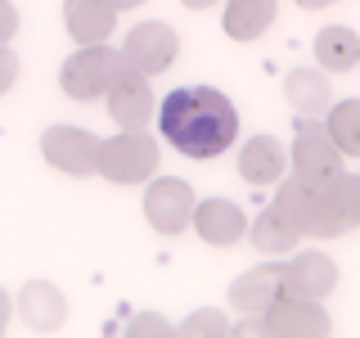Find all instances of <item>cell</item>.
Returning a JSON list of instances; mask_svg holds the SVG:
<instances>
[{
  "mask_svg": "<svg viewBox=\"0 0 360 338\" xmlns=\"http://www.w3.org/2000/svg\"><path fill=\"white\" fill-rule=\"evenodd\" d=\"M18 37V5L14 0H0V45H9Z\"/></svg>",
  "mask_w": 360,
  "mask_h": 338,
  "instance_id": "484cf974",
  "label": "cell"
},
{
  "mask_svg": "<svg viewBox=\"0 0 360 338\" xmlns=\"http://www.w3.org/2000/svg\"><path fill=\"white\" fill-rule=\"evenodd\" d=\"M248 239H252V248H257V253H266V257H288L292 248H297L302 230L275 208V203H270V208H262L252 221H248Z\"/></svg>",
  "mask_w": 360,
  "mask_h": 338,
  "instance_id": "d6986e66",
  "label": "cell"
},
{
  "mask_svg": "<svg viewBox=\"0 0 360 338\" xmlns=\"http://www.w3.org/2000/svg\"><path fill=\"white\" fill-rule=\"evenodd\" d=\"M194 185L180 176H149V185H144V221L153 225L158 234H180L189 230V221H194Z\"/></svg>",
  "mask_w": 360,
  "mask_h": 338,
  "instance_id": "52a82bcc",
  "label": "cell"
},
{
  "mask_svg": "<svg viewBox=\"0 0 360 338\" xmlns=\"http://www.w3.org/2000/svg\"><path fill=\"white\" fill-rule=\"evenodd\" d=\"M162 167V149L149 131H117L108 140H99L95 176L112 180V185H144Z\"/></svg>",
  "mask_w": 360,
  "mask_h": 338,
  "instance_id": "277c9868",
  "label": "cell"
},
{
  "mask_svg": "<svg viewBox=\"0 0 360 338\" xmlns=\"http://www.w3.org/2000/svg\"><path fill=\"white\" fill-rule=\"evenodd\" d=\"M122 68H127V59H122V50H112L108 41L77 45L59 68V90L68 99H77V104H95V99H104V90L122 77Z\"/></svg>",
  "mask_w": 360,
  "mask_h": 338,
  "instance_id": "3957f363",
  "label": "cell"
},
{
  "mask_svg": "<svg viewBox=\"0 0 360 338\" xmlns=\"http://www.w3.org/2000/svg\"><path fill=\"white\" fill-rule=\"evenodd\" d=\"M153 77L135 73V68H122V77L104 90L108 118L117 122L122 131H149L158 118V95H153Z\"/></svg>",
  "mask_w": 360,
  "mask_h": 338,
  "instance_id": "30bf717a",
  "label": "cell"
},
{
  "mask_svg": "<svg viewBox=\"0 0 360 338\" xmlns=\"http://www.w3.org/2000/svg\"><path fill=\"white\" fill-rule=\"evenodd\" d=\"M41 158L54 167V172L82 180L95 176V158H99V135L86 127H68V122H54L41 135Z\"/></svg>",
  "mask_w": 360,
  "mask_h": 338,
  "instance_id": "ba28073f",
  "label": "cell"
},
{
  "mask_svg": "<svg viewBox=\"0 0 360 338\" xmlns=\"http://www.w3.org/2000/svg\"><path fill=\"white\" fill-rule=\"evenodd\" d=\"M180 5H185V9H212L217 0H180Z\"/></svg>",
  "mask_w": 360,
  "mask_h": 338,
  "instance_id": "f546056e",
  "label": "cell"
},
{
  "mask_svg": "<svg viewBox=\"0 0 360 338\" xmlns=\"http://www.w3.org/2000/svg\"><path fill=\"white\" fill-rule=\"evenodd\" d=\"M239 176L248 185H275L279 176H288V149L275 135H252L239 149Z\"/></svg>",
  "mask_w": 360,
  "mask_h": 338,
  "instance_id": "e0dca14e",
  "label": "cell"
},
{
  "mask_svg": "<svg viewBox=\"0 0 360 338\" xmlns=\"http://www.w3.org/2000/svg\"><path fill=\"white\" fill-rule=\"evenodd\" d=\"M127 334H135V338H144V334H153V338H167V334H176V325H172V320H162L158 311H140V315H131Z\"/></svg>",
  "mask_w": 360,
  "mask_h": 338,
  "instance_id": "cb8c5ba5",
  "label": "cell"
},
{
  "mask_svg": "<svg viewBox=\"0 0 360 338\" xmlns=\"http://www.w3.org/2000/svg\"><path fill=\"white\" fill-rule=\"evenodd\" d=\"M284 99L297 118H324L329 104H333L329 73H324V68H292L284 77Z\"/></svg>",
  "mask_w": 360,
  "mask_h": 338,
  "instance_id": "2e32d148",
  "label": "cell"
},
{
  "mask_svg": "<svg viewBox=\"0 0 360 338\" xmlns=\"http://www.w3.org/2000/svg\"><path fill=\"white\" fill-rule=\"evenodd\" d=\"M284 293V266H275V262H266V266H252V270H243L239 280L230 284V307L234 311H243V315H262L270 302Z\"/></svg>",
  "mask_w": 360,
  "mask_h": 338,
  "instance_id": "9a60e30c",
  "label": "cell"
},
{
  "mask_svg": "<svg viewBox=\"0 0 360 338\" xmlns=\"http://www.w3.org/2000/svg\"><path fill=\"white\" fill-rule=\"evenodd\" d=\"M176 334H185V338H221V334H230V320H225V311H217V307H198V311H189L185 320H180Z\"/></svg>",
  "mask_w": 360,
  "mask_h": 338,
  "instance_id": "603a6c76",
  "label": "cell"
},
{
  "mask_svg": "<svg viewBox=\"0 0 360 338\" xmlns=\"http://www.w3.org/2000/svg\"><path fill=\"white\" fill-rule=\"evenodd\" d=\"M292 5H297V9H333L338 0H292Z\"/></svg>",
  "mask_w": 360,
  "mask_h": 338,
  "instance_id": "83f0119b",
  "label": "cell"
},
{
  "mask_svg": "<svg viewBox=\"0 0 360 338\" xmlns=\"http://www.w3.org/2000/svg\"><path fill=\"white\" fill-rule=\"evenodd\" d=\"M9 320H14V298H9V293L0 289V334L9 330Z\"/></svg>",
  "mask_w": 360,
  "mask_h": 338,
  "instance_id": "4316f807",
  "label": "cell"
},
{
  "mask_svg": "<svg viewBox=\"0 0 360 338\" xmlns=\"http://www.w3.org/2000/svg\"><path fill=\"white\" fill-rule=\"evenodd\" d=\"M158 131L176 154L212 163L239 140V108L217 86H176L158 99Z\"/></svg>",
  "mask_w": 360,
  "mask_h": 338,
  "instance_id": "6da1fadb",
  "label": "cell"
},
{
  "mask_svg": "<svg viewBox=\"0 0 360 338\" xmlns=\"http://www.w3.org/2000/svg\"><path fill=\"white\" fill-rule=\"evenodd\" d=\"M338 289V262L329 253H315V248H292L284 262V293H297V298H315L324 302Z\"/></svg>",
  "mask_w": 360,
  "mask_h": 338,
  "instance_id": "8fae6325",
  "label": "cell"
},
{
  "mask_svg": "<svg viewBox=\"0 0 360 338\" xmlns=\"http://www.w3.org/2000/svg\"><path fill=\"white\" fill-rule=\"evenodd\" d=\"M288 167L307 185H329L342 172V149L333 144V135L324 131V118H302L288 144Z\"/></svg>",
  "mask_w": 360,
  "mask_h": 338,
  "instance_id": "5b68a950",
  "label": "cell"
},
{
  "mask_svg": "<svg viewBox=\"0 0 360 338\" xmlns=\"http://www.w3.org/2000/svg\"><path fill=\"white\" fill-rule=\"evenodd\" d=\"M176 54H180V37H176V27L167 18L135 23L127 32V41H122L127 68H135V73H144V77H162L167 68L176 63Z\"/></svg>",
  "mask_w": 360,
  "mask_h": 338,
  "instance_id": "8992f818",
  "label": "cell"
},
{
  "mask_svg": "<svg viewBox=\"0 0 360 338\" xmlns=\"http://www.w3.org/2000/svg\"><path fill=\"white\" fill-rule=\"evenodd\" d=\"M189 225H194L198 239L212 244V248H234V244L248 239V217H243V208L234 199H202V203H194V221Z\"/></svg>",
  "mask_w": 360,
  "mask_h": 338,
  "instance_id": "7c38bea8",
  "label": "cell"
},
{
  "mask_svg": "<svg viewBox=\"0 0 360 338\" xmlns=\"http://www.w3.org/2000/svg\"><path fill=\"white\" fill-rule=\"evenodd\" d=\"M315 63L324 73H352V68H360V37L352 27H320V37H315Z\"/></svg>",
  "mask_w": 360,
  "mask_h": 338,
  "instance_id": "ffe728a7",
  "label": "cell"
},
{
  "mask_svg": "<svg viewBox=\"0 0 360 338\" xmlns=\"http://www.w3.org/2000/svg\"><path fill=\"white\" fill-rule=\"evenodd\" d=\"M324 131L333 135L342 158H360V99H338V104H329Z\"/></svg>",
  "mask_w": 360,
  "mask_h": 338,
  "instance_id": "44dd1931",
  "label": "cell"
},
{
  "mask_svg": "<svg viewBox=\"0 0 360 338\" xmlns=\"http://www.w3.org/2000/svg\"><path fill=\"white\" fill-rule=\"evenodd\" d=\"M275 14H279V0H225L221 27L230 41H257L270 32Z\"/></svg>",
  "mask_w": 360,
  "mask_h": 338,
  "instance_id": "ac0fdd59",
  "label": "cell"
},
{
  "mask_svg": "<svg viewBox=\"0 0 360 338\" xmlns=\"http://www.w3.org/2000/svg\"><path fill=\"white\" fill-rule=\"evenodd\" d=\"M14 82H18V54L9 45H0V95H9Z\"/></svg>",
  "mask_w": 360,
  "mask_h": 338,
  "instance_id": "d4e9b609",
  "label": "cell"
},
{
  "mask_svg": "<svg viewBox=\"0 0 360 338\" xmlns=\"http://www.w3.org/2000/svg\"><path fill=\"white\" fill-rule=\"evenodd\" d=\"M108 5H112V9H117V14H127V9H140V5H144V0H108Z\"/></svg>",
  "mask_w": 360,
  "mask_h": 338,
  "instance_id": "f1b7e54d",
  "label": "cell"
},
{
  "mask_svg": "<svg viewBox=\"0 0 360 338\" xmlns=\"http://www.w3.org/2000/svg\"><path fill=\"white\" fill-rule=\"evenodd\" d=\"M324 189H329V199H333V208H338V217H342V225H347V230H356V225H360V176L338 172Z\"/></svg>",
  "mask_w": 360,
  "mask_h": 338,
  "instance_id": "7402d4cb",
  "label": "cell"
},
{
  "mask_svg": "<svg viewBox=\"0 0 360 338\" xmlns=\"http://www.w3.org/2000/svg\"><path fill=\"white\" fill-rule=\"evenodd\" d=\"M262 325H266V338H320V334L333 330V315L315 298L279 293V298L262 311Z\"/></svg>",
  "mask_w": 360,
  "mask_h": 338,
  "instance_id": "9c48e42d",
  "label": "cell"
},
{
  "mask_svg": "<svg viewBox=\"0 0 360 338\" xmlns=\"http://www.w3.org/2000/svg\"><path fill=\"white\" fill-rule=\"evenodd\" d=\"M14 311L32 334H54V330H63V320H68V298L50 280H32V284L18 289Z\"/></svg>",
  "mask_w": 360,
  "mask_h": 338,
  "instance_id": "4fadbf2b",
  "label": "cell"
},
{
  "mask_svg": "<svg viewBox=\"0 0 360 338\" xmlns=\"http://www.w3.org/2000/svg\"><path fill=\"white\" fill-rule=\"evenodd\" d=\"M270 203H275L302 234H311V239H338V234H347V225H342V217H338L329 189L307 185V180H297L292 172L275 180V199Z\"/></svg>",
  "mask_w": 360,
  "mask_h": 338,
  "instance_id": "7a4b0ae2",
  "label": "cell"
},
{
  "mask_svg": "<svg viewBox=\"0 0 360 338\" xmlns=\"http://www.w3.org/2000/svg\"><path fill=\"white\" fill-rule=\"evenodd\" d=\"M63 27L77 45H99L112 41L117 27V9L108 0H63Z\"/></svg>",
  "mask_w": 360,
  "mask_h": 338,
  "instance_id": "5bb4252c",
  "label": "cell"
}]
</instances>
